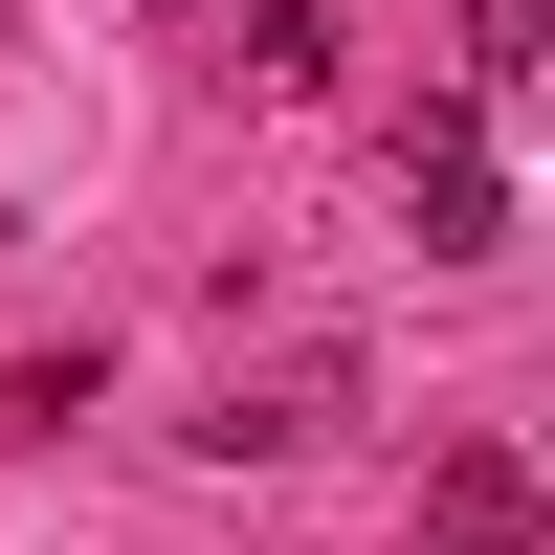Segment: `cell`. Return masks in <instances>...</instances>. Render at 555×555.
Listing matches in <instances>:
<instances>
[{
    "label": "cell",
    "mask_w": 555,
    "mask_h": 555,
    "mask_svg": "<svg viewBox=\"0 0 555 555\" xmlns=\"http://www.w3.org/2000/svg\"><path fill=\"white\" fill-rule=\"evenodd\" d=\"M400 222H423V267H489V245H512V178H489V133H467V112L400 133Z\"/></svg>",
    "instance_id": "cell-1"
},
{
    "label": "cell",
    "mask_w": 555,
    "mask_h": 555,
    "mask_svg": "<svg viewBox=\"0 0 555 555\" xmlns=\"http://www.w3.org/2000/svg\"><path fill=\"white\" fill-rule=\"evenodd\" d=\"M423 555H555V512H533L512 444H444V467H423Z\"/></svg>",
    "instance_id": "cell-2"
},
{
    "label": "cell",
    "mask_w": 555,
    "mask_h": 555,
    "mask_svg": "<svg viewBox=\"0 0 555 555\" xmlns=\"http://www.w3.org/2000/svg\"><path fill=\"white\" fill-rule=\"evenodd\" d=\"M334 23H356V0H267V23H245V89H311V67H334Z\"/></svg>",
    "instance_id": "cell-3"
},
{
    "label": "cell",
    "mask_w": 555,
    "mask_h": 555,
    "mask_svg": "<svg viewBox=\"0 0 555 555\" xmlns=\"http://www.w3.org/2000/svg\"><path fill=\"white\" fill-rule=\"evenodd\" d=\"M467 67H555V0H467Z\"/></svg>",
    "instance_id": "cell-4"
}]
</instances>
